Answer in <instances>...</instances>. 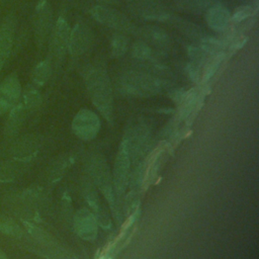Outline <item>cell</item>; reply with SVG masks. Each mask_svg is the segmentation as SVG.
<instances>
[{
    "label": "cell",
    "instance_id": "1",
    "mask_svg": "<svg viewBox=\"0 0 259 259\" xmlns=\"http://www.w3.org/2000/svg\"><path fill=\"white\" fill-rule=\"evenodd\" d=\"M86 86L95 106L105 116L111 112V85L106 72L101 68H91L86 74Z\"/></svg>",
    "mask_w": 259,
    "mask_h": 259
},
{
    "label": "cell",
    "instance_id": "7",
    "mask_svg": "<svg viewBox=\"0 0 259 259\" xmlns=\"http://www.w3.org/2000/svg\"><path fill=\"white\" fill-rule=\"evenodd\" d=\"M52 21V12L49 3L47 0H40L34 12V19H33V26H34V34L35 40L37 45L40 47L44 41L46 40Z\"/></svg>",
    "mask_w": 259,
    "mask_h": 259
},
{
    "label": "cell",
    "instance_id": "4",
    "mask_svg": "<svg viewBox=\"0 0 259 259\" xmlns=\"http://www.w3.org/2000/svg\"><path fill=\"white\" fill-rule=\"evenodd\" d=\"M21 95V85L15 73L7 75L0 83V116L9 112L18 102Z\"/></svg>",
    "mask_w": 259,
    "mask_h": 259
},
{
    "label": "cell",
    "instance_id": "14",
    "mask_svg": "<svg viewBox=\"0 0 259 259\" xmlns=\"http://www.w3.org/2000/svg\"><path fill=\"white\" fill-rule=\"evenodd\" d=\"M214 4L215 0H175L177 9L190 13H202Z\"/></svg>",
    "mask_w": 259,
    "mask_h": 259
},
{
    "label": "cell",
    "instance_id": "22",
    "mask_svg": "<svg viewBox=\"0 0 259 259\" xmlns=\"http://www.w3.org/2000/svg\"><path fill=\"white\" fill-rule=\"evenodd\" d=\"M224 59V54H218L217 56H214L211 60V62L208 64L206 70H205V74H204V77H203V80L206 81L207 79H209L213 73L217 71L219 65L221 64V62L223 61Z\"/></svg>",
    "mask_w": 259,
    "mask_h": 259
},
{
    "label": "cell",
    "instance_id": "19",
    "mask_svg": "<svg viewBox=\"0 0 259 259\" xmlns=\"http://www.w3.org/2000/svg\"><path fill=\"white\" fill-rule=\"evenodd\" d=\"M40 103V94L36 87L28 86L23 93V103L24 108L31 109L36 107Z\"/></svg>",
    "mask_w": 259,
    "mask_h": 259
},
{
    "label": "cell",
    "instance_id": "15",
    "mask_svg": "<svg viewBox=\"0 0 259 259\" xmlns=\"http://www.w3.org/2000/svg\"><path fill=\"white\" fill-rule=\"evenodd\" d=\"M23 160L13 159L0 162V182H9L20 175Z\"/></svg>",
    "mask_w": 259,
    "mask_h": 259
},
{
    "label": "cell",
    "instance_id": "13",
    "mask_svg": "<svg viewBox=\"0 0 259 259\" xmlns=\"http://www.w3.org/2000/svg\"><path fill=\"white\" fill-rule=\"evenodd\" d=\"M230 21L229 11L218 4H214L206 11V22L207 24L217 31H222L227 28Z\"/></svg>",
    "mask_w": 259,
    "mask_h": 259
},
{
    "label": "cell",
    "instance_id": "11",
    "mask_svg": "<svg viewBox=\"0 0 259 259\" xmlns=\"http://www.w3.org/2000/svg\"><path fill=\"white\" fill-rule=\"evenodd\" d=\"M141 36L152 46L156 47L159 50H168L170 47V37L167 32L158 27L153 25H147L142 27L139 30Z\"/></svg>",
    "mask_w": 259,
    "mask_h": 259
},
{
    "label": "cell",
    "instance_id": "20",
    "mask_svg": "<svg viewBox=\"0 0 259 259\" xmlns=\"http://www.w3.org/2000/svg\"><path fill=\"white\" fill-rule=\"evenodd\" d=\"M110 50L114 58L123 56L127 51V38L122 34H115L111 39Z\"/></svg>",
    "mask_w": 259,
    "mask_h": 259
},
{
    "label": "cell",
    "instance_id": "16",
    "mask_svg": "<svg viewBox=\"0 0 259 259\" xmlns=\"http://www.w3.org/2000/svg\"><path fill=\"white\" fill-rule=\"evenodd\" d=\"M168 20H170L178 29H180L182 33L186 34L189 37L198 38V39H201L203 37L202 31L200 30V28L191 22H188L180 18H171V16Z\"/></svg>",
    "mask_w": 259,
    "mask_h": 259
},
{
    "label": "cell",
    "instance_id": "24",
    "mask_svg": "<svg viewBox=\"0 0 259 259\" xmlns=\"http://www.w3.org/2000/svg\"><path fill=\"white\" fill-rule=\"evenodd\" d=\"M0 259H8V257L6 256V254L0 250Z\"/></svg>",
    "mask_w": 259,
    "mask_h": 259
},
{
    "label": "cell",
    "instance_id": "6",
    "mask_svg": "<svg viewBox=\"0 0 259 259\" xmlns=\"http://www.w3.org/2000/svg\"><path fill=\"white\" fill-rule=\"evenodd\" d=\"M16 19L12 14L7 15L0 24V71L10 56L13 46Z\"/></svg>",
    "mask_w": 259,
    "mask_h": 259
},
{
    "label": "cell",
    "instance_id": "12",
    "mask_svg": "<svg viewBox=\"0 0 259 259\" xmlns=\"http://www.w3.org/2000/svg\"><path fill=\"white\" fill-rule=\"evenodd\" d=\"M24 106L20 102L10 109L3 130V134L7 140L13 138L18 133L24 119Z\"/></svg>",
    "mask_w": 259,
    "mask_h": 259
},
{
    "label": "cell",
    "instance_id": "25",
    "mask_svg": "<svg viewBox=\"0 0 259 259\" xmlns=\"http://www.w3.org/2000/svg\"><path fill=\"white\" fill-rule=\"evenodd\" d=\"M100 2H105V3H113L114 0H98Z\"/></svg>",
    "mask_w": 259,
    "mask_h": 259
},
{
    "label": "cell",
    "instance_id": "21",
    "mask_svg": "<svg viewBox=\"0 0 259 259\" xmlns=\"http://www.w3.org/2000/svg\"><path fill=\"white\" fill-rule=\"evenodd\" d=\"M133 56L134 58L142 61L151 60L152 58L151 48L143 41H138L133 46Z\"/></svg>",
    "mask_w": 259,
    "mask_h": 259
},
{
    "label": "cell",
    "instance_id": "3",
    "mask_svg": "<svg viewBox=\"0 0 259 259\" xmlns=\"http://www.w3.org/2000/svg\"><path fill=\"white\" fill-rule=\"evenodd\" d=\"M92 16L103 25L119 31H134L135 27L131 20L121 12L104 5L94 6L91 10Z\"/></svg>",
    "mask_w": 259,
    "mask_h": 259
},
{
    "label": "cell",
    "instance_id": "8",
    "mask_svg": "<svg viewBox=\"0 0 259 259\" xmlns=\"http://www.w3.org/2000/svg\"><path fill=\"white\" fill-rule=\"evenodd\" d=\"M92 42V33L90 29L82 24L77 23L69 35L68 50L73 56H80L89 50Z\"/></svg>",
    "mask_w": 259,
    "mask_h": 259
},
{
    "label": "cell",
    "instance_id": "2",
    "mask_svg": "<svg viewBox=\"0 0 259 259\" xmlns=\"http://www.w3.org/2000/svg\"><path fill=\"white\" fill-rule=\"evenodd\" d=\"M117 85L121 92L134 96H150L157 94L162 89L160 80L150 74L137 71L122 74Z\"/></svg>",
    "mask_w": 259,
    "mask_h": 259
},
{
    "label": "cell",
    "instance_id": "9",
    "mask_svg": "<svg viewBox=\"0 0 259 259\" xmlns=\"http://www.w3.org/2000/svg\"><path fill=\"white\" fill-rule=\"evenodd\" d=\"M99 127L98 117L90 110H81L74 119L73 128L83 139H92Z\"/></svg>",
    "mask_w": 259,
    "mask_h": 259
},
{
    "label": "cell",
    "instance_id": "23",
    "mask_svg": "<svg viewBox=\"0 0 259 259\" xmlns=\"http://www.w3.org/2000/svg\"><path fill=\"white\" fill-rule=\"evenodd\" d=\"M252 13V7L251 6H245L242 7L240 10H238L234 16H233V21L235 22H240L247 16H249Z\"/></svg>",
    "mask_w": 259,
    "mask_h": 259
},
{
    "label": "cell",
    "instance_id": "10",
    "mask_svg": "<svg viewBox=\"0 0 259 259\" xmlns=\"http://www.w3.org/2000/svg\"><path fill=\"white\" fill-rule=\"evenodd\" d=\"M69 35V25L65 18L60 17L54 28L51 42V51L56 59H61L68 49Z\"/></svg>",
    "mask_w": 259,
    "mask_h": 259
},
{
    "label": "cell",
    "instance_id": "17",
    "mask_svg": "<svg viewBox=\"0 0 259 259\" xmlns=\"http://www.w3.org/2000/svg\"><path fill=\"white\" fill-rule=\"evenodd\" d=\"M51 74V65L49 61H42L38 63L32 71L31 80L34 87L42 86L49 79Z\"/></svg>",
    "mask_w": 259,
    "mask_h": 259
},
{
    "label": "cell",
    "instance_id": "18",
    "mask_svg": "<svg viewBox=\"0 0 259 259\" xmlns=\"http://www.w3.org/2000/svg\"><path fill=\"white\" fill-rule=\"evenodd\" d=\"M0 233L12 238H20L22 236V230L19 225L4 214H0Z\"/></svg>",
    "mask_w": 259,
    "mask_h": 259
},
{
    "label": "cell",
    "instance_id": "5",
    "mask_svg": "<svg viewBox=\"0 0 259 259\" xmlns=\"http://www.w3.org/2000/svg\"><path fill=\"white\" fill-rule=\"evenodd\" d=\"M127 6L134 14L144 19L166 21L171 16L157 0H127Z\"/></svg>",
    "mask_w": 259,
    "mask_h": 259
}]
</instances>
